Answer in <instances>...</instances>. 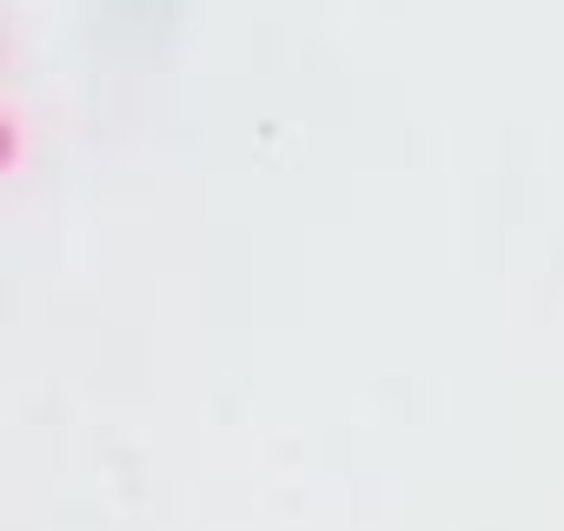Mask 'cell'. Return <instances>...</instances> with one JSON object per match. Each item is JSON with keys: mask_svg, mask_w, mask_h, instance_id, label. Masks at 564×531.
Instances as JSON below:
<instances>
[{"mask_svg": "<svg viewBox=\"0 0 564 531\" xmlns=\"http://www.w3.org/2000/svg\"><path fill=\"white\" fill-rule=\"evenodd\" d=\"M21 147H28V127H21V113L8 107V166H21Z\"/></svg>", "mask_w": 564, "mask_h": 531, "instance_id": "obj_1", "label": "cell"}]
</instances>
